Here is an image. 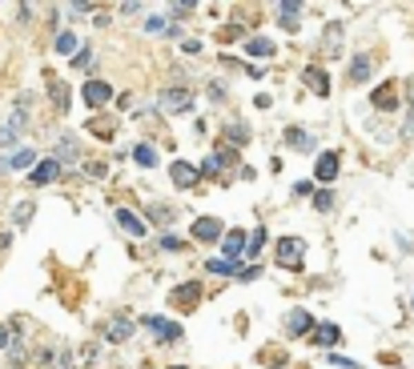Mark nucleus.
Segmentation results:
<instances>
[{"label":"nucleus","mask_w":414,"mask_h":369,"mask_svg":"<svg viewBox=\"0 0 414 369\" xmlns=\"http://www.w3.org/2000/svg\"><path fill=\"white\" fill-rule=\"evenodd\" d=\"M161 249L177 253V249H185V241H181V237H161Z\"/></svg>","instance_id":"29"},{"label":"nucleus","mask_w":414,"mask_h":369,"mask_svg":"<svg viewBox=\"0 0 414 369\" xmlns=\"http://www.w3.org/2000/svg\"><path fill=\"white\" fill-rule=\"evenodd\" d=\"M302 81L310 85V92H318V96H326V92H330V76H326L318 65H306V69H302Z\"/></svg>","instance_id":"9"},{"label":"nucleus","mask_w":414,"mask_h":369,"mask_svg":"<svg viewBox=\"0 0 414 369\" xmlns=\"http://www.w3.org/2000/svg\"><path fill=\"white\" fill-rule=\"evenodd\" d=\"M246 52L257 56V61H266V56H274V41L270 36H253V41H246Z\"/></svg>","instance_id":"16"},{"label":"nucleus","mask_w":414,"mask_h":369,"mask_svg":"<svg viewBox=\"0 0 414 369\" xmlns=\"http://www.w3.org/2000/svg\"><path fill=\"white\" fill-rule=\"evenodd\" d=\"M161 109L165 113H189V109H193V89H181V85L165 89L161 92Z\"/></svg>","instance_id":"2"},{"label":"nucleus","mask_w":414,"mask_h":369,"mask_svg":"<svg viewBox=\"0 0 414 369\" xmlns=\"http://www.w3.org/2000/svg\"><path fill=\"white\" fill-rule=\"evenodd\" d=\"M117 221H121V229H129L133 237H141V233H145V221H141V217H133V209H117Z\"/></svg>","instance_id":"18"},{"label":"nucleus","mask_w":414,"mask_h":369,"mask_svg":"<svg viewBox=\"0 0 414 369\" xmlns=\"http://www.w3.org/2000/svg\"><path fill=\"white\" fill-rule=\"evenodd\" d=\"M322 48L326 56H338V48H342V24L338 21H330V28L322 32Z\"/></svg>","instance_id":"13"},{"label":"nucleus","mask_w":414,"mask_h":369,"mask_svg":"<svg viewBox=\"0 0 414 369\" xmlns=\"http://www.w3.org/2000/svg\"><path fill=\"white\" fill-rule=\"evenodd\" d=\"M374 109H382V113H394V109H398V92H394V85L374 89Z\"/></svg>","instance_id":"14"},{"label":"nucleus","mask_w":414,"mask_h":369,"mask_svg":"<svg viewBox=\"0 0 414 369\" xmlns=\"http://www.w3.org/2000/svg\"><path fill=\"white\" fill-rule=\"evenodd\" d=\"M370 72H374V61H370L366 52H358V56L350 61V81H354V85H366Z\"/></svg>","instance_id":"12"},{"label":"nucleus","mask_w":414,"mask_h":369,"mask_svg":"<svg viewBox=\"0 0 414 369\" xmlns=\"http://www.w3.org/2000/svg\"><path fill=\"white\" fill-rule=\"evenodd\" d=\"M0 346H8V329H0Z\"/></svg>","instance_id":"34"},{"label":"nucleus","mask_w":414,"mask_h":369,"mask_svg":"<svg viewBox=\"0 0 414 369\" xmlns=\"http://www.w3.org/2000/svg\"><path fill=\"white\" fill-rule=\"evenodd\" d=\"M286 140H290V145H298V149H314V140L306 137L302 129H286Z\"/></svg>","instance_id":"26"},{"label":"nucleus","mask_w":414,"mask_h":369,"mask_svg":"<svg viewBox=\"0 0 414 369\" xmlns=\"http://www.w3.org/2000/svg\"><path fill=\"white\" fill-rule=\"evenodd\" d=\"M230 137H233V145H246V140H250V129H246V125H233Z\"/></svg>","instance_id":"28"},{"label":"nucleus","mask_w":414,"mask_h":369,"mask_svg":"<svg viewBox=\"0 0 414 369\" xmlns=\"http://www.w3.org/2000/svg\"><path fill=\"white\" fill-rule=\"evenodd\" d=\"M145 325L161 337L165 346H173V341H181V325H173V321H165V317H145Z\"/></svg>","instance_id":"6"},{"label":"nucleus","mask_w":414,"mask_h":369,"mask_svg":"<svg viewBox=\"0 0 414 369\" xmlns=\"http://www.w3.org/2000/svg\"><path fill=\"white\" fill-rule=\"evenodd\" d=\"M209 273H237V261H226V257H217V261H209Z\"/></svg>","instance_id":"25"},{"label":"nucleus","mask_w":414,"mask_h":369,"mask_svg":"<svg viewBox=\"0 0 414 369\" xmlns=\"http://www.w3.org/2000/svg\"><path fill=\"white\" fill-rule=\"evenodd\" d=\"M173 369H181V366H173Z\"/></svg>","instance_id":"35"},{"label":"nucleus","mask_w":414,"mask_h":369,"mask_svg":"<svg viewBox=\"0 0 414 369\" xmlns=\"http://www.w3.org/2000/svg\"><path fill=\"white\" fill-rule=\"evenodd\" d=\"M85 101H89L92 109L109 105V101H113V85H109V81H89V85H85Z\"/></svg>","instance_id":"5"},{"label":"nucleus","mask_w":414,"mask_h":369,"mask_svg":"<svg viewBox=\"0 0 414 369\" xmlns=\"http://www.w3.org/2000/svg\"><path fill=\"white\" fill-rule=\"evenodd\" d=\"M105 337H109V341H129V337H133V321L113 317V321L105 325Z\"/></svg>","instance_id":"15"},{"label":"nucleus","mask_w":414,"mask_h":369,"mask_svg":"<svg viewBox=\"0 0 414 369\" xmlns=\"http://www.w3.org/2000/svg\"><path fill=\"white\" fill-rule=\"evenodd\" d=\"M270 237H266V229H253L250 233V249H246V257H262V245H266Z\"/></svg>","instance_id":"23"},{"label":"nucleus","mask_w":414,"mask_h":369,"mask_svg":"<svg viewBox=\"0 0 414 369\" xmlns=\"http://www.w3.org/2000/svg\"><path fill=\"white\" fill-rule=\"evenodd\" d=\"M57 52H61V56L77 52V36H72V32H61V36H57Z\"/></svg>","instance_id":"24"},{"label":"nucleus","mask_w":414,"mask_h":369,"mask_svg":"<svg viewBox=\"0 0 414 369\" xmlns=\"http://www.w3.org/2000/svg\"><path fill=\"white\" fill-rule=\"evenodd\" d=\"M169 301H173L177 309H193V305L201 301V285H197V281H185V285H177V289L169 293Z\"/></svg>","instance_id":"3"},{"label":"nucleus","mask_w":414,"mask_h":369,"mask_svg":"<svg viewBox=\"0 0 414 369\" xmlns=\"http://www.w3.org/2000/svg\"><path fill=\"white\" fill-rule=\"evenodd\" d=\"M185 52H189V56H197V52H201V41H185Z\"/></svg>","instance_id":"32"},{"label":"nucleus","mask_w":414,"mask_h":369,"mask_svg":"<svg viewBox=\"0 0 414 369\" xmlns=\"http://www.w3.org/2000/svg\"><path fill=\"white\" fill-rule=\"evenodd\" d=\"M221 221H217V217H201V221H193V237H197V241H217V237H221Z\"/></svg>","instance_id":"11"},{"label":"nucleus","mask_w":414,"mask_h":369,"mask_svg":"<svg viewBox=\"0 0 414 369\" xmlns=\"http://www.w3.org/2000/svg\"><path fill=\"white\" fill-rule=\"evenodd\" d=\"M57 177H61V161H41V165H32V173H28L32 184H52Z\"/></svg>","instance_id":"8"},{"label":"nucleus","mask_w":414,"mask_h":369,"mask_svg":"<svg viewBox=\"0 0 414 369\" xmlns=\"http://www.w3.org/2000/svg\"><path fill=\"white\" fill-rule=\"evenodd\" d=\"M133 161L145 165V169H153V165H157V153H153L149 145H137V149H133Z\"/></svg>","instance_id":"21"},{"label":"nucleus","mask_w":414,"mask_h":369,"mask_svg":"<svg viewBox=\"0 0 414 369\" xmlns=\"http://www.w3.org/2000/svg\"><path fill=\"white\" fill-rule=\"evenodd\" d=\"M169 177H173V184H177V189H193V184H197V177H201V169H193L189 161H173V165H169Z\"/></svg>","instance_id":"4"},{"label":"nucleus","mask_w":414,"mask_h":369,"mask_svg":"<svg viewBox=\"0 0 414 369\" xmlns=\"http://www.w3.org/2000/svg\"><path fill=\"white\" fill-rule=\"evenodd\" d=\"M286 325H290V333H306V329H310V313H306V309H294Z\"/></svg>","instance_id":"20"},{"label":"nucleus","mask_w":414,"mask_h":369,"mask_svg":"<svg viewBox=\"0 0 414 369\" xmlns=\"http://www.w3.org/2000/svg\"><path fill=\"white\" fill-rule=\"evenodd\" d=\"M302 253H306V241H302V237H282V241H277V265L298 269Z\"/></svg>","instance_id":"1"},{"label":"nucleus","mask_w":414,"mask_h":369,"mask_svg":"<svg viewBox=\"0 0 414 369\" xmlns=\"http://www.w3.org/2000/svg\"><path fill=\"white\" fill-rule=\"evenodd\" d=\"M153 217H157V221H161V225H169V221H173V217H177V213H173V209H153Z\"/></svg>","instance_id":"31"},{"label":"nucleus","mask_w":414,"mask_h":369,"mask_svg":"<svg viewBox=\"0 0 414 369\" xmlns=\"http://www.w3.org/2000/svg\"><path fill=\"white\" fill-rule=\"evenodd\" d=\"M253 277H262V269H257V265H253V269H241V277H237V281H253Z\"/></svg>","instance_id":"33"},{"label":"nucleus","mask_w":414,"mask_h":369,"mask_svg":"<svg viewBox=\"0 0 414 369\" xmlns=\"http://www.w3.org/2000/svg\"><path fill=\"white\" fill-rule=\"evenodd\" d=\"M330 366H338V369H362V366H358V361H346V357H338V353L330 357Z\"/></svg>","instance_id":"30"},{"label":"nucleus","mask_w":414,"mask_h":369,"mask_svg":"<svg viewBox=\"0 0 414 369\" xmlns=\"http://www.w3.org/2000/svg\"><path fill=\"white\" fill-rule=\"evenodd\" d=\"M246 241H250V237H246L241 229H230V233H226V245H221V249H226V261H241V253L250 249Z\"/></svg>","instance_id":"7"},{"label":"nucleus","mask_w":414,"mask_h":369,"mask_svg":"<svg viewBox=\"0 0 414 369\" xmlns=\"http://www.w3.org/2000/svg\"><path fill=\"white\" fill-rule=\"evenodd\" d=\"M338 177V153H322L318 157V165H314V181H334Z\"/></svg>","instance_id":"10"},{"label":"nucleus","mask_w":414,"mask_h":369,"mask_svg":"<svg viewBox=\"0 0 414 369\" xmlns=\"http://www.w3.org/2000/svg\"><path fill=\"white\" fill-rule=\"evenodd\" d=\"M342 341V329L338 325H318L314 329V346H338Z\"/></svg>","instance_id":"17"},{"label":"nucleus","mask_w":414,"mask_h":369,"mask_svg":"<svg viewBox=\"0 0 414 369\" xmlns=\"http://www.w3.org/2000/svg\"><path fill=\"white\" fill-rule=\"evenodd\" d=\"M32 157H37L32 149H21V153H12V157L4 161V169H24V165H32Z\"/></svg>","instance_id":"22"},{"label":"nucleus","mask_w":414,"mask_h":369,"mask_svg":"<svg viewBox=\"0 0 414 369\" xmlns=\"http://www.w3.org/2000/svg\"><path fill=\"white\" fill-rule=\"evenodd\" d=\"M314 209H318V213H326V209H334V193H330V189H322V193H314Z\"/></svg>","instance_id":"27"},{"label":"nucleus","mask_w":414,"mask_h":369,"mask_svg":"<svg viewBox=\"0 0 414 369\" xmlns=\"http://www.w3.org/2000/svg\"><path fill=\"white\" fill-rule=\"evenodd\" d=\"M24 125H28V116L17 113L12 120H8V125H4V129H0V145H12V140H17V133H21Z\"/></svg>","instance_id":"19"}]
</instances>
